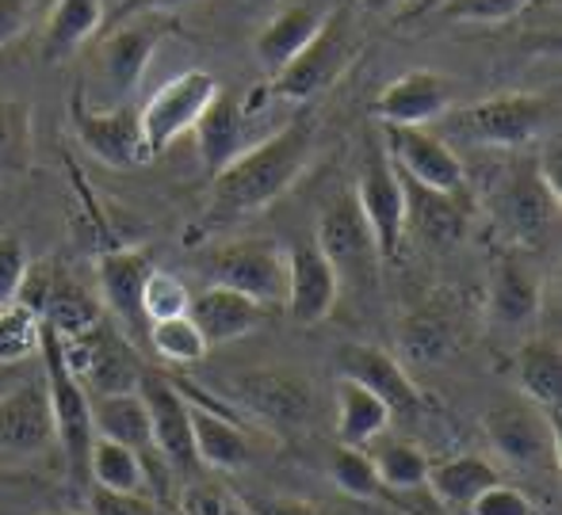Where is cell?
Masks as SVG:
<instances>
[{
	"label": "cell",
	"instance_id": "f6af8a7d",
	"mask_svg": "<svg viewBox=\"0 0 562 515\" xmlns=\"http://www.w3.org/2000/svg\"><path fill=\"white\" fill-rule=\"evenodd\" d=\"M467 512L471 515H536L532 501H528L520 489L505 485V481H494L490 489H482Z\"/></svg>",
	"mask_w": 562,
	"mask_h": 515
},
{
	"label": "cell",
	"instance_id": "836d02e7",
	"mask_svg": "<svg viewBox=\"0 0 562 515\" xmlns=\"http://www.w3.org/2000/svg\"><path fill=\"white\" fill-rule=\"evenodd\" d=\"M89 481L100 489H115V493H142L149 489V470L138 450L97 435L89 450Z\"/></svg>",
	"mask_w": 562,
	"mask_h": 515
},
{
	"label": "cell",
	"instance_id": "6da1fadb",
	"mask_svg": "<svg viewBox=\"0 0 562 515\" xmlns=\"http://www.w3.org/2000/svg\"><path fill=\"white\" fill-rule=\"evenodd\" d=\"M314 149L311 118H291L272 138L245 146L223 172H215V195H211V218H241V214L265 210L303 176Z\"/></svg>",
	"mask_w": 562,
	"mask_h": 515
},
{
	"label": "cell",
	"instance_id": "74e56055",
	"mask_svg": "<svg viewBox=\"0 0 562 515\" xmlns=\"http://www.w3.org/2000/svg\"><path fill=\"white\" fill-rule=\"evenodd\" d=\"M38 336H43V321L35 317V309L23 302L0 306V367H15L35 355Z\"/></svg>",
	"mask_w": 562,
	"mask_h": 515
},
{
	"label": "cell",
	"instance_id": "bcb514c9",
	"mask_svg": "<svg viewBox=\"0 0 562 515\" xmlns=\"http://www.w3.org/2000/svg\"><path fill=\"white\" fill-rule=\"evenodd\" d=\"M89 515H165L146 493H115V489H92Z\"/></svg>",
	"mask_w": 562,
	"mask_h": 515
},
{
	"label": "cell",
	"instance_id": "83f0119b",
	"mask_svg": "<svg viewBox=\"0 0 562 515\" xmlns=\"http://www.w3.org/2000/svg\"><path fill=\"white\" fill-rule=\"evenodd\" d=\"M195 141H200V161L203 169L215 176L229 161L245 149V107L241 100H234L229 92H218L207 103V111L200 115V123L192 126Z\"/></svg>",
	"mask_w": 562,
	"mask_h": 515
},
{
	"label": "cell",
	"instance_id": "44dd1931",
	"mask_svg": "<svg viewBox=\"0 0 562 515\" xmlns=\"http://www.w3.org/2000/svg\"><path fill=\"white\" fill-rule=\"evenodd\" d=\"M451 107V81L432 69H409L391 81L371 103L383 126H429Z\"/></svg>",
	"mask_w": 562,
	"mask_h": 515
},
{
	"label": "cell",
	"instance_id": "7bdbcfd3",
	"mask_svg": "<svg viewBox=\"0 0 562 515\" xmlns=\"http://www.w3.org/2000/svg\"><path fill=\"white\" fill-rule=\"evenodd\" d=\"M27 249L15 233H0V306L20 302L23 279H27Z\"/></svg>",
	"mask_w": 562,
	"mask_h": 515
},
{
	"label": "cell",
	"instance_id": "f1b7e54d",
	"mask_svg": "<svg viewBox=\"0 0 562 515\" xmlns=\"http://www.w3.org/2000/svg\"><path fill=\"white\" fill-rule=\"evenodd\" d=\"M322 15L314 4H288L283 12H276L272 20L265 23V31L257 35V43H252V50H257V61L268 69V77L280 73L283 66H288L291 58H295L299 50H303L306 43L314 38V31H318Z\"/></svg>",
	"mask_w": 562,
	"mask_h": 515
},
{
	"label": "cell",
	"instance_id": "8d00e7d4",
	"mask_svg": "<svg viewBox=\"0 0 562 515\" xmlns=\"http://www.w3.org/2000/svg\"><path fill=\"white\" fill-rule=\"evenodd\" d=\"M149 344L161 359L169 363H200L211 352L203 332L195 329V321L188 313L180 317H165V321H149Z\"/></svg>",
	"mask_w": 562,
	"mask_h": 515
},
{
	"label": "cell",
	"instance_id": "ac0fdd59",
	"mask_svg": "<svg viewBox=\"0 0 562 515\" xmlns=\"http://www.w3.org/2000/svg\"><path fill=\"white\" fill-rule=\"evenodd\" d=\"M154 272L146 252L138 249H112L97 256V283L100 306L123 324L126 336H146V313H142V290Z\"/></svg>",
	"mask_w": 562,
	"mask_h": 515
},
{
	"label": "cell",
	"instance_id": "e575fe53",
	"mask_svg": "<svg viewBox=\"0 0 562 515\" xmlns=\"http://www.w3.org/2000/svg\"><path fill=\"white\" fill-rule=\"evenodd\" d=\"M371 462H375L379 485L383 489H398V493H409V489H422L425 478H429V455H425L417 443L409 439H386L371 450Z\"/></svg>",
	"mask_w": 562,
	"mask_h": 515
},
{
	"label": "cell",
	"instance_id": "7c38bea8",
	"mask_svg": "<svg viewBox=\"0 0 562 515\" xmlns=\"http://www.w3.org/2000/svg\"><path fill=\"white\" fill-rule=\"evenodd\" d=\"M74 130L81 146L89 149L97 161L112 164V169H142L154 161L142 134L138 111L126 103H112V107H89V103L74 100Z\"/></svg>",
	"mask_w": 562,
	"mask_h": 515
},
{
	"label": "cell",
	"instance_id": "3957f363",
	"mask_svg": "<svg viewBox=\"0 0 562 515\" xmlns=\"http://www.w3.org/2000/svg\"><path fill=\"white\" fill-rule=\"evenodd\" d=\"M360 35H356V23L348 8L326 12L314 31V38L280 69V73L268 77V96H280L291 103H311L314 96L329 92L340 77L348 73V66L360 54Z\"/></svg>",
	"mask_w": 562,
	"mask_h": 515
},
{
	"label": "cell",
	"instance_id": "f5cc1de1",
	"mask_svg": "<svg viewBox=\"0 0 562 515\" xmlns=\"http://www.w3.org/2000/svg\"><path fill=\"white\" fill-rule=\"evenodd\" d=\"M58 515H74V512H58Z\"/></svg>",
	"mask_w": 562,
	"mask_h": 515
},
{
	"label": "cell",
	"instance_id": "d6a6232c",
	"mask_svg": "<svg viewBox=\"0 0 562 515\" xmlns=\"http://www.w3.org/2000/svg\"><path fill=\"white\" fill-rule=\"evenodd\" d=\"M104 23V0H58L46 23L43 50L46 58H66V54L81 50Z\"/></svg>",
	"mask_w": 562,
	"mask_h": 515
},
{
	"label": "cell",
	"instance_id": "ffe728a7",
	"mask_svg": "<svg viewBox=\"0 0 562 515\" xmlns=\"http://www.w3.org/2000/svg\"><path fill=\"white\" fill-rule=\"evenodd\" d=\"M337 295L340 279L334 264L322 256L318 244L311 241L288 252V295H283V306H288L291 321L303 324V329L322 324L337 309Z\"/></svg>",
	"mask_w": 562,
	"mask_h": 515
},
{
	"label": "cell",
	"instance_id": "8fae6325",
	"mask_svg": "<svg viewBox=\"0 0 562 515\" xmlns=\"http://www.w3.org/2000/svg\"><path fill=\"white\" fill-rule=\"evenodd\" d=\"M138 393L149 412V435H154L157 458H161L172 473H184V478H192L195 470H203L200 458H195L188 393L161 375H142Z\"/></svg>",
	"mask_w": 562,
	"mask_h": 515
},
{
	"label": "cell",
	"instance_id": "5bb4252c",
	"mask_svg": "<svg viewBox=\"0 0 562 515\" xmlns=\"http://www.w3.org/2000/svg\"><path fill=\"white\" fill-rule=\"evenodd\" d=\"M383 149L406 180L437 187V192H459L467 184L459 153L429 126H383Z\"/></svg>",
	"mask_w": 562,
	"mask_h": 515
},
{
	"label": "cell",
	"instance_id": "277c9868",
	"mask_svg": "<svg viewBox=\"0 0 562 515\" xmlns=\"http://www.w3.org/2000/svg\"><path fill=\"white\" fill-rule=\"evenodd\" d=\"M38 355H43V386L54 412V435H58V447L66 455L69 478L81 485V481H89V450L92 439H97V432H92V398L69 370L61 336L46 329V324L43 336H38Z\"/></svg>",
	"mask_w": 562,
	"mask_h": 515
},
{
	"label": "cell",
	"instance_id": "8992f818",
	"mask_svg": "<svg viewBox=\"0 0 562 515\" xmlns=\"http://www.w3.org/2000/svg\"><path fill=\"white\" fill-rule=\"evenodd\" d=\"M203 272L215 287L249 295L260 306H283L288 295V252L272 241H229L207 252Z\"/></svg>",
	"mask_w": 562,
	"mask_h": 515
},
{
	"label": "cell",
	"instance_id": "ba28073f",
	"mask_svg": "<svg viewBox=\"0 0 562 515\" xmlns=\"http://www.w3.org/2000/svg\"><path fill=\"white\" fill-rule=\"evenodd\" d=\"M223 92V84L207 73V69H188V73L172 77L169 84L149 96L146 107L138 111L142 134H146L149 153H165L177 138L192 134V126L200 123V115L207 111V103Z\"/></svg>",
	"mask_w": 562,
	"mask_h": 515
},
{
	"label": "cell",
	"instance_id": "e0dca14e",
	"mask_svg": "<svg viewBox=\"0 0 562 515\" xmlns=\"http://www.w3.org/2000/svg\"><path fill=\"white\" fill-rule=\"evenodd\" d=\"M340 378H352L363 390H371L391 416H417L422 412V393H417L414 378L406 375L398 355H391L386 347L375 344H345L337 352Z\"/></svg>",
	"mask_w": 562,
	"mask_h": 515
},
{
	"label": "cell",
	"instance_id": "ee69618b",
	"mask_svg": "<svg viewBox=\"0 0 562 515\" xmlns=\"http://www.w3.org/2000/svg\"><path fill=\"white\" fill-rule=\"evenodd\" d=\"M402 344H406L409 359L437 363L448 352V329L440 321H432V317H414L402 329Z\"/></svg>",
	"mask_w": 562,
	"mask_h": 515
},
{
	"label": "cell",
	"instance_id": "7402d4cb",
	"mask_svg": "<svg viewBox=\"0 0 562 515\" xmlns=\"http://www.w3.org/2000/svg\"><path fill=\"white\" fill-rule=\"evenodd\" d=\"M188 317H192L195 329L203 332L207 347H223V344H234V340L249 336V332L265 321V306L252 302L249 295H237V290L211 283L207 290H200V295L192 298Z\"/></svg>",
	"mask_w": 562,
	"mask_h": 515
},
{
	"label": "cell",
	"instance_id": "52a82bcc",
	"mask_svg": "<svg viewBox=\"0 0 562 515\" xmlns=\"http://www.w3.org/2000/svg\"><path fill=\"white\" fill-rule=\"evenodd\" d=\"M69 370L77 375V382L89 390V398H108V393H131L142 382V367L134 347L123 340V332L104 329V321L97 329L81 332V336L61 340Z\"/></svg>",
	"mask_w": 562,
	"mask_h": 515
},
{
	"label": "cell",
	"instance_id": "484cf974",
	"mask_svg": "<svg viewBox=\"0 0 562 515\" xmlns=\"http://www.w3.org/2000/svg\"><path fill=\"white\" fill-rule=\"evenodd\" d=\"M92 432H97L100 439H112V443H123V447L138 450L146 470L157 458L154 435H149V412L138 390L92 398ZM149 481H154V470H149Z\"/></svg>",
	"mask_w": 562,
	"mask_h": 515
},
{
	"label": "cell",
	"instance_id": "d4e9b609",
	"mask_svg": "<svg viewBox=\"0 0 562 515\" xmlns=\"http://www.w3.org/2000/svg\"><path fill=\"white\" fill-rule=\"evenodd\" d=\"M543 306V287L536 279V272H528L517 256L497 260L494 279H490V298H486V313L494 324L502 329H525L540 317Z\"/></svg>",
	"mask_w": 562,
	"mask_h": 515
},
{
	"label": "cell",
	"instance_id": "9c48e42d",
	"mask_svg": "<svg viewBox=\"0 0 562 515\" xmlns=\"http://www.w3.org/2000/svg\"><path fill=\"white\" fill-rule=\"evenodd\" d=\"M352 195L360 203L371 237H375L379 260L386 264V260L398 256L402 237H406V195H402V180L383 146H375L368 153V164H363Z\"/></svg>",
	"mask_w": 562,
	"mask_h": 515
},
{
	"label": "cell",
	"instance_id": "f546056e",
	"mask_svg": "<svg viewBox=\"0 0 562 515\" xmlns=\"http://www.w3.org/2000/svg\"><path fill=\"white\" fill-rule=\"evenodd\" d=\"M517 390L528 405L559 416L562 398V352L559 340H528L517 352Z\"/></svg>",
	"mask_w": 562,
	"mask_h": 515
},
{
	"label": "cell",
	"instance_id": "f907efd6",
	"mask_svg": "<svg viewBox=\"0 0 562 515\" xmlns=\"http://www.w3.org/2000/svg\"><path fill=\"white\" fill-rule=\"evenodd\" d=\"M363 4V12H375V15H383V12H394V8L402 4V0H360Z\"/></svg>",
	"mask_w": 562,
	"mask_h": 515
},
{
	"label": "cell",
	"instance_id": "2e32d148",
	"mask_svg": "<svg viewBox=\"0 0 562 515\" xmlns=\"http://www.w3.org/2000/svg\"><path fill=\"white\" fill-rule=\"evenodd\" d=\"M165 20L157 12H142L138 20H131L126 27L112 31V35L100 43V81L115 92V100L131 96L134 89L146 77L149 61H154L157 46L165 38Z\"/></svg>",
	"mask_w": 562,
	"mask_h": 515
},
{
	"label": "cell",
	"instance_id": "d6986e66",
	"mask_svg": "<svg viewBox=\"0 0 562 515\" xmlns=\"http://www.w3.org/2000/svg\"><path fill=\"white\" fill-rule=\"evenodd\" d=\"M54 412L43 382H23L0 398V458H31L54 447Z\"/></svg>",
	"mask_w": 562,
	"mask_h": 515
},
{
	"label": "cell",
	"instance_id": "9a60e30c",
	"mask_svg": "<svg viewBox=\"0 0 562 515\" xmlns=\"http://www.w3.org/2000/svg\"><path fill=\"white\" fill-rule=\"evenodd\" d=\"M234 393L252 416H260L265 424H272L276 432H291L303 427L314 412V393L311 382L299 378L295 370L283 367H257L234 378Z\"/></svg>",
	"mask_w": 562,
	"mask_h": 515
},
{
	"label": "cell",
	"instance_id": "b9f144b4",
	"mask_svg": "<svg viewBox=\"0 0 562 515\" xmlns=\"http://www.w3.org/2000/svg\"><path fill=\"white\" fill-rule=\"evenodd\" d=\"M532 0H437L432 12L451 23H505L520 15Z\"/></svg>",
	"mask_w": 562,
	"mask_h": 515
},
{
	"label": "cell",
	"instance_id": "c3c4849f",
	"mask_svg": "<svg viewBox=\"0 0 562 515\" xmlns=\"http://www.w3.org/2000/svg\"><path fill=\"white\" fill-rule=\"evenodd\" d=\"M249 515H318V508L306 501H291V496H268V501H245Z\"/></svg>",
	"mask_w": 562,
	"mask_h": 515
},
{
	"label": "cell",
	"instance_id": "f35d334b",
	"mask_svg": "<svg viewBox=\"0 0 562 515\" xmlns=\"http://www.w3.org/2000/svg\"><path fill=\"white\" fill-rule=\"evenodd\" d=\"M329 478H334V485L340 493L356 496V501H375V496L383 493L368 447H337L334 455H329Z\"/></svg>",
	"mask_w": 562,
	"mask_h": 515
},
{
	"label": "cell",
	"instance_id": "7a4b0ae2",
	"mask_svg": "<svg viewBox=\"0 0 562 515\" xmlns=\"http://www.w3.org/2000/svg\"><path fill=\"white\" fill-rule=\"evenodd\" d=\"M445 126L451 138L471 141L486 149H520L528 141L543 138L555 123V96H536V92H505L467 107H448Z\"/></svg>",
	"mask_w": 562,
	"mask_h": 515
},
{
	"label": "cell",
	"instance_id": "5b68a950",
	"mask_svg": "<svg viewBox=\"0 0 562 515\" xmlns=\"http://www.w3.org/2000/svg\"><path fill=\"white\" fill-rule=\"evenodd\" d=\"M482 432H486L490 450L497 458H505L513 470H528V473L559 470L562 447H559L555 416L528 405V401L494 405L482 416Z\"/></svg>",
	"mask_w": 562,
	"mask_h": 515
},
{
	"label": "cell",
	"instance_id": "db71d44e",
	"mask_svg": "<svg viewBox=\"0 0 562 515\" xmlns=\"http://www.w3.org/2000/svg\"><path fill=\"white\" fill-rule=\"evenodd\" d=\"M432 4H437V0H429V8H432Z\"/></svg>",
	"mask_w": 562,
	"mask_h": 515
},
{
	"label": "cell",
	"instance_id": "4316f807",
	"mask_svg": "<svg viewBox=\"0 0 562 515\" xmlns=\"http://www.w3.org/2000/svg\"><path fill=\"white\" fill-rule=\"evenodd\" d=\"M188 409H192L195 458H200L203 470L234 473V470H241V466H249L252 447L234 420L215 409H207V405H200V401H188Z\"/></svg>",
	"mask_w": 562,
	"mask_h": 515
},
{
	"label": "cell",
	"instance_id": "d590c367",
	"mask_svg": "<svg viewBox=\"0 0 562 515\" xmlns=\"http://www.w3.org/2000/svg\"><path fill=\"white\" fill-rule=\"evenodd\" d=\"M31 107L0 96V180H15L31 169Z\"/></svg>",
	"mask_w": 562,
	"mask_h": 515
},
{
	"label": "cell",
	"instance_id": "681fc988",
	"mask_svg": "<svg viewBox=\"0 0 562 515\" xmlns=\"http://www.w3.org/2000/svg\"><path fill=\"white\" fill-rule=\"evenodd\" d=\"M188 4H195V0H126L123 15H142V12L165 15V12H177V8H188Z\"/></svg>",
	"mask_w": 562,
	"mask_h": 515
},
{
	"label": "cell",
	"instance_id": "4dcf8cb0",
	"mask_svg": "<svg viewBox=\"0 0 562 515\" xmlns=\"http://www.w3.org/2000/svg\"><path fill=\"white\" fill-rule=\"evenodd\" d=\"M391 424V409L375 398L371 390H363L352 378L337 382V439L340 447H368Z\"/></svg>",
	"mask_w": 562,
	"mask_h": 515
},
{
	"label": "cell",
	"instance_id": "4fadbf2b",
	"mask_svg": "<svg viewBox=\"0 0 562 515\" xmlns=\"http://www.w3.org/2000/svg\"><path fill=\"white\" fill-rule=\"evenodd\" d=\"M20 302L35 309V317L46 324L50 332H58L61 340L81 336V332L97 329L104 321V306H100L97 295L74 283L66 272L58 267H46V272H27L20 290Z\"/></svg>",
	"mask_w": 562,
	"mask_h": 515
},
{
	"label": "cell",
	"instance_id": "603a6c76",
	"mask_svg": "<svg viewBox=\"0 0 562 515\" xmlns=\"http://www.w3.org/2000/svg\"><path fill=\"white\" fill-rule=\"evenodd\" d=\"M562 199L540 180V172H520L517 180H509V187L497 199V214L509 226L513 237L520 241H540L551 233V226L559 221Z\"/></svg>",
	"mask_w": 562,
	"mask_h": 515
},
{
	"label": "cell",
	"instance_id": "cb8c5ba5",
	"mask_svg": "<svg viewBox=\"0 0 562 515\" xmlns=\"http://www.w3.org/2000/svg\"><path fill=\"white\" fill-rule=\"evenodd\" d=\"M398 180L402 195H406V229H414L429 244H456L467 226V206L459 203V192H437V187L406 180L402 172Z\"/></svg>",
	"mask_w": 562,
	"mask_h": 515
},
{
	"label": "cell",
	"instance_id": "ab89813d",
	"mask_svg": "<svg viewBox=\"0 0 562 515\" xmlns=\"http://www.w3.org/2000/svg\"><path fill=\"white\" fill-rule=\"evenodd\" d=\"M180 515H249V504L237 493H229L226 485L215 481H192V485L180 489L177 496Z\"/></svg>",
	"mask_w": 562,
	"mask_h": 515
},
{
	"label": "cell",
	"instance_id": "60d3db41",
	"mask_svg": "<svg viewBox=\"0 0 562 515\" xmlns=\"http://www.w3.org/2000/svg\"><path fill=\"white\" fill-rule=\"evenodd\" d=\"M188 306H192V295H188V287L177 279V275L169 272H149L146 279V290H142V313H146V321H165V317H180L188 313Z\"/></svg>",
	"mask_w": 562,
	"mask_h": 515
},
{
	"label": "cell",
	"instance_id": "816d5d0a",
	"mask_svg": "<svg viewBox=\"0 0 562 515\" xmlns=\"http://www.w3.org/2000/svg\"><path fill=\"white\" fill-rule=\"evenodd\" d=\"M8 481H12V478H8V473H0V489H4V485H8Z\"/></svg>",
	"mask_w": 562,
	"mask_h": 515
},
{
	"label": "cell",
	"instance_id": "1f68e13d",
	"mask_svg": "<svg viewBox=\"0 0 562 515\" xmlns=\"http://www.w3.org/2000/svg\"><path fill=\"white\" fill-rule=\"evenodd\" d=\"M494 481H502L494 462H486L482 455H456L448 462L429 466V478H425V489H432L440 504L448 508H471V501L490 489Z\"/></svg>",
	"mask_w": 562,
	"mask_h": 515
},
{
	"label": "cell",
	"instance_id": "7dc6e473",
	"mask_svg": "<svg viewBox=\"0 0 562 515\" xmlns=\"http://www.w3.org/2000/svg\"><path fill=\"white\" fill-rule=\"evenodd\" d=\"M31 15V0H0V46H8L12 38L23 35Z\"/></svg>",
	"mask_w": 562,
	"mask_h": 515
},
{
	"label": "cell",
	"instance_id": "30bf717a",
	"mask_svg": "<svg viewBox=\"0 0 562 515\" xmlns=\"http://www.w3.org/2000/svg\"><path fill=\"white\" fill-rule=\"evenodd\" d=\"M314 244H318L322 256L334 264L340 283L375 279L379 264H383V260H379V249H375V237H371V229H368V221H363L360 203H356L352 192L337 195V199L322 210Z\"/></svg>",
	"mask_w": 562,
	"mask_h": 515
}]
</instances>
